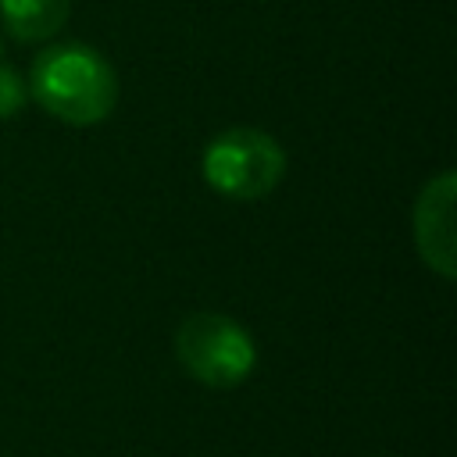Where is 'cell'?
Segmentation results:
<instances>
[{
    "mask_svg": "<svg viewBox=\"0 0 457 457\" xmlns=\"http://www.w3.org/2000/svg\"><path fill=\"white\" fill-rule=\"evenodd\" d=\"M453 200H457V175L439 171L428 179L414 200V246L421 261L443 275H457V257H453Z\"/></svg>",
    "mask_w": 457,
    "mask_h": 457,
    "instance_id": "obj_4",
    "label": "cell"
},
{
    "mask_svg": "<svg viewBox=\"0 0 457 457\" xmlns=\"http://www.w3.org/2000/svg\"><path fill=\"white\" fill-rule=\"evenodd\" d=\"M32 100L64 125H100L118 104V75L111 61L86 43L46 46L29 71Z\"/></svg>",
    "mask_w": 457,
    "mask_h": 457,
    "instance_id": "obj_1",
    "label": "cell"
},
{
    "mask_svg": "<svg viewBox=\"0 0 457 457\" xmlns=\"http://www.w3.org/2000/svg\"><path fill=\"white\" fill-rule=\"evenodd\" d=\"M25 100H29V86H25V79H21L14 68L0 64V121L14 118V114L25 107Z\"/></svg>",
    "mask_w": 457,
    "mask_h": 457,
    "instance_id": "obj_6",
    "label": "cell"
},
{
    "mask_svg": "<svg viewBox=\"0 0 457 457\" xmlns=\"http://www.w3.org/2000/svg\"><path fill=\"white\" fill-rule=\"evenodd\" d=\"M175 357L189 378L211 389H232L257 368V346L250 332L218 311H196L179 325Z\"/></svg>",
    "mask_w": 457,
    "mask_h": 457,
    "instance_id": "obj_3",
    "label": "cell"
},
{
    "mask_svg": "<svg viewBox=\"0 0 457 457\" xmlns=\"http://www.w3.org/2000/svg\"><path fill=\"white\" fill-rule=\"evenodd\" d=\"M71 0H0V21L18 43H43L68 21Z\"/></svg>",
    "mask_w": 457,
    "mask_h": 457,
    "instance_id": "obj_5",
    "label": "cell"
},
{
    "mask_svg": "<svg viewBox=\"0 0 457 457\" xmlns=\"http://www.w3.org/2000/svg\"><path fill=\"white\" fill-rule=\"evenodd\" d=\"M204 182L228 200H261L286 175V150L275 136L253 125L218 132L200 154Z\"/></svg>",
    "mask_w": 457,
    "mask_h": 457,
    "instance_id": "obj_2",
    "label": "cell"
}]
</instances>
